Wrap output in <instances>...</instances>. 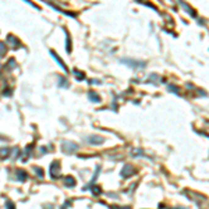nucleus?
<instances>
[{"label": "nucleus", "instance_id": "7ed1b4c3", "mask_svg": "<svg viewBox=\"0 0 209 209\" xmlns=\"http://www.w3.org/2000/svg\"><path fill=\"white\" fill-rule=\"evenodd\" d=\"M50 176L52 179H57L60 176V162L59 160H54L50 165Z\"/></svg>", "mask_w": 209, "mask_h": 209}, {"label": "nucleus", "instance_id": "9b49d317", "mask_svg": "<svg viewBox=\"0 0 209 209\" xmlns=\"http://www.w3.org/2000/svg\"><path fill=\"white\" fill-rule=\"evenodd\" d=\"M50 53H52V56L54 57V60H56V62H57V63H59V64H60V66H62V67H63V69H64V70H66V64H64V63L62 62V60H60V57H59V56H57V54H56V53H54V52H53V50H50Z\"/></svg>", "mask_w": 209, "mask_h": 209}, {"label": "nucleus", "instance_id": "f3484780", "mask_svg": "<svg viewBox=\"0 0 209 209\" xmlns=\"http://www.w3.org/2000/svg\"><path fill=\"white\" fill-rule=\"evenodd\" d=\"M74 75H77V77H78V78H80V81H81V80H84V74H82V73H80V71H77V70L74 71Z\"/></svg>", "mask_w": 209, "mask_h": 209}, {"label": "nucleus", "instance_id": "423d86ee", "mask_svg": "<svg viewBox=\"0 0 209 209\" xmlns=\"http://www.w3.org/2000/svg\"><path fill=\"white\" fill-rule=\"evenodd\" d=\"M86 141H88L89 144H94V145H98V144L105 142V138L98 137V135H91V137H88V138H86Z\"/></svg>", "mask_w": 209, "mask_h": 209}, {"label": "nucleus", "instance_id": "20e7f679", "mask_svg": "<svg viewBox=\"0 0 209 209\" xmlns=\"http://www.w3.org/2000/svg\"><path fill=\"white\" fill-rule=\"evenodd\" d=\"M7 43H8V46L13 47V49H17V47L21 46V42L18 41L17 38L14 36V35H11V34L7 35Z\"/></svg>", "mask_w": 209, "mask_h": 209}, {"label": "nucleus", "instance_id": "1a4fd4ad", "mask_svg": "<svg viewBox=\"0 0 209 209\" xmlns=\"http://www.w3.org/2000/svg\"><path fill=\"white\" fill-rule=\"evenodd\" d=\"M64 184H66L67 187H74V185H75V180H74L71 176H67V177H64Z\"/></svg>", "mask_w": 209, "mask_h": 209}, {"label": "nucleus", "instance_id": "ddd939ff", "mask_svg": "<svg viewBox=\"0 0 209 209\" xmlns=\"http://www.w3.org/2000/svg\"><path fill=\"white\" fill-rule=\"evenodd\" d=\"M6 52H7V46H4V43H2V42H0V57L4 56Z\"/></svg>", "mask_w": 209, "mask_h": 209}, {"label": "nucleus", "instance_id": "f03ea898", "mask_svg": "<svg viewBox=\"0 0 209 209\" xmlns=\"http://www.w3.org/2000/svg\"><path fill=\"white\" fill-rule=\"evenodd\" d=\"M121 63L127 64V66H130L131 69H134V70H141L142 67H145V63L144 62H137V60H130V59L121 60Z\"/></svg>", "mask_w": 209, "mask_h": 209}, {"label": "nucleus", "instance_id": "39448f33", "mask_svg": "<svg viewBox=\"0 0 209 209\" xmlns=\"http://www.w3.org/2000/svg\"><path fill=\"white\" fill-rule=\"evenodd\" d=\"M135 173V170L133 169L130 165H125L123 169H121V172H120V176L123 179H125V177H128V176H131V174H134Z\"/></svg>", "mask_w": 209, "mask_h": 209}, {"label": "nucleus", "instance_id": "f257e3e1", "mask_svg": "<svg viewBox=\"0 0 209 209\" xmlns=\"http://www.w3.org/2000/svg\"><path fill=\"white\" fill-rule=\"evenodd\" d=\"M62 149L64 153H74L78 149V145L75 142H71V141H64L62 145Z\"/></svg>", "mask_w": 209, "mask_h": 209}, {"label": "nucleus", "instance_id": "9d476101", "mask_svg": "<svg viewBox=\"0 0 209 209\" xmlns=\"http://www.w3.org/2000/svg\"><path fill=\"white\" fill-rule=\"evenodd\" d=\"M88 98L91 99L92 102H99V101H101V98L98 96V94H95L94 91H91V92H89V94H88Z\"/></svg>", "mask_w": 209, "mask_h": 209}, {"label": "nucleus", "instance_id": "a211bd4d", "mask_svg": "<svg viewBox=\"0 0 209 209\" xmlns=\"http://www.w3.org/2000/svg\"><path fill=\"white\" fill-rule=\"evenodd\" d=\"M98 194H101V188H99V187H94V195H98Z\"/></svg>", "mask_w": 209, "mask_h": 209}, {"label": "nucleus", "instance_id": "2eb2a0df", "mask_svg": "<svg viewBox=\"0 0 209 209\" xmlns=\"http://www.w3.org/2000/svg\"><path fill=\"white\" fill-rule=\"evenodd\" d=\"M18 153H20V149H18V148H14L11 157H13V159H17V157H18Z\"/></svg>", "mask_w": 209, "mask_h": 209}, {"label": "nucleus", "instance_id": "4468645a", "mask_svg": "<svg viewBox=\"0 0 209 209\" xmlns=\"http://www.w3.org/2000/svg\"><path fill=\"white\" fill-rule=\"evenodd\" d=\"M31 151H32V145H28V146H27V149H25V155H24V157H22V160H24V162L28 159V155H30Z\"/></svg>", "mask_w": 209, "mask_h": 209}, {"label": "nucleus", "instance_id": "dca6fc26", "mask_svg": "<svg viewBox=\"0 0 209 209\" xmlns=\"http://www.w3.org/2000/svg\"><path fill=\"white\" fill-rule=\"evenodd\" d=\"M6 209H15V206H14V204H13L11 201H7V202H6Z\"/></svg>", "mask_w": 209, "mask_h": 209}, {"label": "nucleus", "instance_id": "6e6552de", "mask_svg": "<svg viewBox=\"0 0 209 209\" xmlns=\"http://www.w3.org/2000/svg\"><path fill=\"white\" fill-rule=\"evenodd\" d=\"M10 152H11V149H10L8 146H6V148H0V157H2V159H6V157H8Z\"/></svg>", "mask_w": 209, "mask_h": 209}, {"label": "nucleus", "instance_id": "0eeeda50", "mask_svg": "<svg viewBox=\"0 0 209 209\" xmlns=\"http://www.w3.org/2000/svg\"><path fill=\"white\" fill-rule=\"evenodd\" d=\"M15 176H17L18 181H25V180H27V177H28L27 172H24V170H22V169L17 170V173H15Z\"/></svg>", "mask_w": 209, "mask_h": 209}, {"label": "nucleus", "instance_id": "f8f14e48", "mask_svg": "<svg viewBox=\"0 0 209 209\" xmlns=\"http://www.w3.org/2000/svg\"><path fill=\"white\" fill-rule=\"evenodd\" d=\"M34 172H35V174H36L39 179H43V174H45V173H43V170H42L41 167L35 166V167H34Z\"/></svg>", "mask_w": 209, "mask_h": 209}]
</instances>
